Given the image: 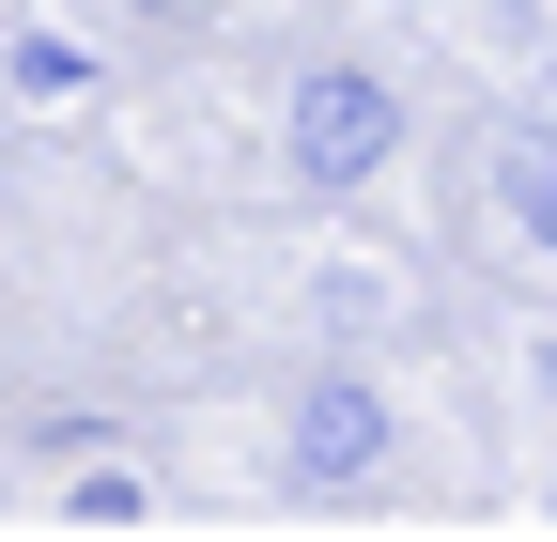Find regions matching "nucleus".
Masks as SVG:
<instances>
[{"mask_svg":"<svg viewBox=\"0 0 557 542\" xmlns=\"http://www.w3.org/2000/svg\"><path fill=\"white\" fill-rule=\"evenodd\" d=\"M278 465H295L310 496L372 481V465H387V387H372V372H310V387H295V434H278Z\"/></svg>","mask_w":557,"mask_h":542,"instance_id":"2","label":"nucleus"},{"mask_svg":"<svg viewBox=\"0 0 557 542\" xmlns=\"http://www.w3.org/2000/svg\"><path fill=\"white\" fill-rule=\"evenodd\" d=\"M496 201H511V233H527V248L557 263V140H542V124H527L511 156H496Z\"/></svg>","mask_w":557,"mask_h":542,"instance_id":"3","label":"nucleus"},{"mask_svg":"<svg viewBox=\"0 0 557 542\" xmlns=\"http://www.w3.org/2000/svg\"><path fill=\"white\" fill-rule=\"evenodd\" d=\"M278 156H295V186H372L387 156H403V94L372 78V62H310L295 78V124H278Z\"/></svg>","mask_w":557,"mask_h":542,"instance_id":"1","label":"nucleus"},{"mask_svg":"<svg viewBox=\"0 0 557 542\" xmlns=\"http://www.w3.org/2000/svg\"><path fill=\"white\" fill-rule=\"evenodd\" d=\"M62 527H156V481L139 465H94V481H62Z\"/></svg>","mask_w":557,"mask_h":542,"instance_id":"4","label":"nucleus"},{"mask_svg":"<svg viewBox=\"0 0 557 542\" xmlns=\"http://www.w3.org/2000/svg\"><path fill=\"white\" fill-rule=\"evenodd\" d=\"M124 16H201V0H124Z\"/></svg>","mask_w":557,"mask_h":542,"instance_id":"5","label":"nucleus"}]
</instances>
